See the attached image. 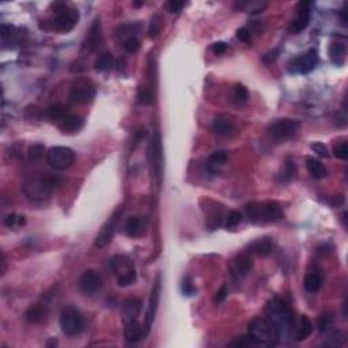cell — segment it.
I'll list each match as a JSON object with an SVG mask.
<instances>
[{"instance_id": "obj_22", "label": "cell", "mask_w": 348, "mask_h": 348, "mask_svg": "<svg viewBox=\"0 0 348 348\" xmlns=\"http://www.w3.org/2000/svg\"><path fill=\"white\" fill-rule=\"evenodd\" d=\"M101 40H102V33H101V22L100 19H95L94 24L91 25L89 31V36L86 38V48L89 51H95L100 47Z\"/></svg>"}, {"instance_id": "obj_8", "label": "cell", "mask_w": 348, "mask_h": 348, "mask_svg": "<svg viewBox=\"0 0 348 348\" xmlns=\"http://www.w3.org/2000/svg\"><path fill=\"white\" fill-rule=\"evenodd\" d=\"M150 162H151V170L157 185L162 183V174H163V148H162V137L160 131H155L150 143Z\"/></svg>"}, {"instance_id": "obj_48", "label": "cell", "mask_w": 348, "mask_h": 348, "mask_svg": "<svg viewBox=\"0 0 348 348\" xmlns=\"http://www.w3.org/2000/svg\"><path fill=\"white\" fill-rule=\"evenodd\" d=\"M181 289H183L184 295H187V296H192V295L196 294V287L189 279L184 280L183 284H181Z\"/></svg>"}, {"instance_id": "obj_55", "label": "cell", "mask_w": 348, "mask_h": 348, "mask_svg": "<svg viewBox=\"0 0 348 348\" xmlns=\"http://www.w3.org/2000/svg\"><path fill=\"white\" fill-rule=\"evenodd\" d=\"M134 6H135V7H142L143 6V1H135V3H134Z\"/></svg>"}, {"instance_id": "obj_35", "label": "cell", "mask_w": 348, "mask_h": 348, "mask_svg": "<svg viewBox=\"0 0 348 348\" xmlns=\"http://www.w3.org/2000/svg\"><path fill=\"white\" fill-rule=\"evenodd\" d=\"M44 151H45L44 144H33L27 151V157H29L30 162H37V161L41 160Z\"/></svg>"}, {"instance_id": "obj_30", "label": "cell", "mask_w": 348, "mask_h": 348, "mask_svg": "<svg viewBox=\"0 0 348 348\" xmlns=\"http://www.w3.org/2000/svg\"><path fill=\"white\" fill-rule=\"evenodd\" d=\"M68 113L70 112H68L63 105H52V107H48L47 110L48 117L51 118L54 123H56V124H59L60 121H61V120H63Z\"/></svg>"}, {"instance_id": "obj_29", "label": "cell", "mask_w": 348, "mask_h": 348, "mask_svg": "<svg viewBox=\"0 0 348 348\" xmlns=\"http://www.w3.org/2000/svg\"><path fill=\"white\" fill-rule=\"evenodd\" d=\"M313 332V324L312 321L309 320V317L306 316H302L301 324L298 326V333H296V340L302 342V340H306L307 337L312 335Z\"/></svg>"}, {"instance_id": "obj_9", "label": "cell", "mask_w": 348, "mask_h": 348, "mask_svg": "<svg viewBox=\"0 0 348 348\" xmlns=\"http://www.w3.org/2000/svg\"><path fill=\"white\" fill-rule=\"evenodd\" d=\"M74 161H75V153L72 151V148L65 147V146H56L48 150V165L56 170H65L71 167Z\"/></svg>"}, {"instance_id": "obj_41", "label": "cell", "mask_w": 348, "mask_h": 348, "mask_svg": "<svg viewBox=\"0 0 348 348\" xmlns=\"http://www.w3.org/2000/svg\"><path fill=\"white\" fill-rule=\"evenodd\" d=\"M139 48H140V42L136 37H131L124 41V49L128 54H135L139 51Z\"/></svg>"}, {"instance_id": "obj_11", "label": "cell", "mask_w": 348, "mask_h": 348, "mask_svg": "<svg viewBox=\"0 0 348 348\" xmlns=\"http://www.w3.org/2000/svg\"><path fill=\"white\" fill-rule=\"evenodd\" d=\"M319 63V54L316 49H309L306 54L295 57L290 63V71L294 74H309L312 72Z\"/></svg>"}, {"instance_id": "obj_5", "label": "cell", "mask_w": 348, "mask_h": 348, "mask_svg": "<svg viewBox=\"0 0 348 348\" xmlns=\"http://www.w3.org/2000/svg\"><path fill=\"white\" fill-rule=\"evenodd\" d=\"M110 269L117 277L120 287H127L136 282V269L134 261L124 254H117L110 260Z\"/></svg>"}, {"instance_id": "obj_2", "label": "cell", "mask_w": 348, "mask_h": 348, "mask_svg": "<svg viewBox=\"0 0 348 348\" xmlns=\"http://www.w3.org/2000/svg\"><path fill=\"white\" fill-rule=\"evenodd\" d=\"M245 214L253 223H271L277 222L284 216L283 208L277 201L269 200L264 203H249L245 206Z\"/></svg>"}, {"instance_id": "obj_3", "label": "cell", "mask_w": 348, "mask_h": 348, "mask_svg": "<svg viewBox=\"0 0 348 348\" xmlns=\"http://www.w3.org/2000/svg\"><path fill=\"white\" fill-rule=\"evenodd\" d=\"M249 336L253 340L254 346H266L275 347L280 335L276 326L267 319H256L249 324Z\"/></svg>"}, {"instance_id": "obj_50", "label": "cell", "mask_w": 348, "mask_h": 348, "mask_svg": "<svg viewBox=\"0 0 348 348\" xmlns=\"http://www.w3.org/2000/svg\"><path fill=\"white\" fill-rule=\"evenodd\" d=\"M14 31H15V27H14L12 25L1 24V26H0V36H1L3 40H6L7 37L12 36Z\"/></svg>"}, {"instance_id": "obj_27", "label": "cell", "mask_w": 348, "mask_h": 348, "mask_svg": "<svg viewBox=\"0 0 348 348\" xmlns=\"http://www.w3.org/2000/svg\"><path fill=\"white\" fill-rule=\"evenodd\" d=\"M321 283H322V279L319 272H309L303 279V287L310 294L317 293L321 287Z\"/></svg>"}, {"instance_id": "obj_13", "label": "cell", "mask_w": 348, "mask_h": 348, "mask_svg": "<svg viewBox=\"0 0 348 348\" xmlns=\"http://www.w3.org/2000/svg\"><path fill=\"white\" fill-rule=\"evenodd\" d=\"M102 286H104L102 277L94 269H86L82 273V276L79 277V289L84 295L93 296L102 289Z\"/></svg>"}, {"instance_id": "obj_12", "label": "cell", "mask_w": 348, "mask_h": 348, "mask_svg": "<svg viewBox=\"0 0 348 348\" xmlns=\"http://www.w3.org/2000/svg\"><path fill=\"white\" fill-rule=\"evenodd\" d=\"M120 215H121V208H117L112 216L107 219V223L102 226V229H101V231L98 233V236L95 237V248H105L107 245L110 243L113 237H114V233H116V229H117V222Z\"/></svg>"}, {"instance_id": "obj_37", "label": "cell", "mask_w": 348, "mask_h": 348, "mask_svg": "<svg viewBox=\"0 0 348 348\" xmlns=\"http://www.w3.org/2000/svg\"><path fill=\"white\" fill-rule=\"evenodd\" d=\"M234 98H236L237 102H240V104L246 102L249 98L248 89H246L243 84H237L236 89H234Z\"/></svg>"}, {"instance_id": "obj_53", "label": "cell", "mask_w": 348, "mask_h": 348, "mask_svg": "<svg viewBox=\"0 0 348 348\" xmlns=\"http://www.w3.org/2000/svg\"><path fill=\"white\" fill-rule=\"evenodd\" d=\"M339 17L342 19L343 25H347V11L346 10H342V11L339 12Z\"/></svg>"}, {"instance_id": "obj_15", "label": "cell", "mask_w": 348, "mask_h": 348, "mask_svg": "<svg viewBox=\"0 0 348 348\" xmlns=\"http://www.w3.org/2000/svg\"><path fill=\"white\" fill-rule=\"evenodd\" d=\"M95 89L93 84L87 82H79L74 84V87L70 91L68 98L72 104H89L94 100Z\"/></svg>"}, {"instance_id": "obj_18", "label": "cell", "mask_w": 348, "mask_h": 348, "mask_svg": "<svg viewBox=\"0 0 348 348\" xmlns=\"http://www.w3.org/2000/svg\"><path fill=\"white\" fill-rule=\"evenodd\" d=\"M253 268V259L250 253H241L237 256L233 263V271L237 276H245Z\"/></svg>"}, {"instance_id": "obj_21", "label": "cell", "mask_w": 348, "mask_h": 348, "mask_svg": "<svg viewBox=\"0 0 348 348\" xmlns=\"http://www.w3.org/2000/svg\"><path fill=\"white\" fill-rule=\"evenodd\" d=\"M83 124H84V121H83L82 117H79L77 114L68 113L57 125H59V128L63 132H78L82 128Z\"/></svg>"}, {"instance_id": "obj_20", "label": "cell", "mask_w": 348, "mask_h": 348, "mask_svg": "<svg viewBox=\"0 0 348 348\" xmlns=\"http://www.w3.org/2000/svg\"><path fill=\"white\" fill-rule=\"evenodd\" d=\"M275 249V243L271 238H259L249 245V253H254L257 256H268Z\"/></svg>"}, {"instance_id": "obj_46", "label": "cell", "mask_w": 348, "mask_h": 348, "mask_svg": "<svg viewBox=\"0 0 348 348\" xmlns=\"http://www.w3.org/2000/svg\"><path fill=\"white\" fill-rule=\"evenodd\" d=\"M310 148H312L314 153L317 154V155H320L321 158H328L329 157V153H328V147L325 146L324 143H313L312 146H310Z\"/></svg>"}, {"instance_id": "obj_36", "label": "cell", "mask_w": 348, "mask_h": 348, "mask_svg": "<svg viewBox=\"0 0 348 348\" xmlns=\"http://www.w3.org/2000/svg\"><path fill=\"white\" fill-rule=\"evenodd\" d=\"M137 98H139V104L142 105H151L154 102L153 93L146 87H140L139 93H137Z\"/></svg>"}, {"instance_id": "obj_28", "label": "cell", "mask_w": 348, "mask_h": 348, "mask_svg": "<svg viewBox=\"0 0 348 348\" xmlns=\"http://www.w3.org/2000/svg\"><path fill=\"white\" fill-rule=\"evenodd\" d=\"M47 314V306H44L41 303H37L30 307L29 310L26 312L25 317L29 322H40Z\"/></svg>"}, {"instance_id": "obj_42", "label": "cell", "mask_w": 348, "mask_h": 348, "mask_svg": "<svg viewBox=\"0 0 348 348\" xmlns=\"http://www.w3.org/2000/svg\"><path fill=\"white\" fill-rule=\"evenodd\" d=\"M161 27H162V22H161V18L158 15H155L151 21V26H150V30H148V36L151 38H155V37L160 34Z\"/></svg>"}, {"instance_id": "obj_1", "label": "cell", "mask_w": 348, "mask_h": 348, "mask_svg": "<svg viewBox=\"0 0 348 348\" xmlns=\"http://www.w3.org/2000/svg\"><path fill=\"white\" fill-rule=\"evenodd\" d=\"M61 184V178L54 174H33L24 181L25 195L33 201H42L52 195L54 189Z\"/></svg>"}, {"instance_id": "obj_16", "label": "cell", "mask_w": 348, "mask_h": 348, "mask_svg": "<svg viewBox=\"0 0 348 348\" xmlns=\"http://www.w3.org/2000/svg\"><path fill=\"white\" fill-rule=\"evenodd\" d=\"M161 298V276L157 277L155 284H154L151 294H150V301H148L147 314H146V329H144V336H147L150 328L155 320V313L158 310V303Z\"/></svg>"}, {"instance_id": "obj_49", "label": "cell", "mask_w": 348, "mask_h": 348, "mask_svg": "<svg viewBox=\"0 0 348 348\" xmlns=\"http://www.w3.org/2000/svg\"><path fill=\"white\" fill-rule=\"evenodd\" d=\"M227 294H229L227 286H226V284H223V286H222V287H220V289L216 291V294H215V296H214V302H215V303H222V302L226 299Z\"/></svg>"}, {"instance_id": "obj_24", "label": "cell", "mask_w": 348, "mask_h": 348, "mask_svg": "<svg viewBox=\"0 0 348 348\" xmlns=\"http://www.w3.org/2000/svg\"><path fill=\"white\" fill-rule=\"evenodd\" d=\"M237 8H240L242 11H246L252 15H257L264 11L268 6L267 1H261V0H246V1H238L236 4Z\"/></svg>"}, {"instance_id": "obj_4", "label": "cell", "mask_w": 348, "mask_h": 348, "mask_svg": "<svg viewBox=\"0 0 348 348\" xmlns=\"http://www.w3.org/2000/svg\"><path fill=\"white\" fill-rule=\"evenodd\" d=\"M267 317L268 321H271L272 324L276 326V329L279 330V335L282 336V332L286 329H290V326L293 325V320L294 316L290 310V307L277 298H273L268 306H267Z\"/></svg>"}, {"instance_id": "obj_14", "label": "cell", "mask_w": 348, "mask_h": 348, "mask_svg": "<svg viewBox=\"0 0 348 348\" xmlns=\"http://www.w3.org/2000/svg\"><path fill=\"white\" fill-rule=\"evenodd\" d=\"M312 1H306V0H302L298 3L296 6V19L293 21V24L290 25L289 30L293 34H298L303 30L306 29L309 24H310V10H312Z\"/></svg>"}, {"instance_id": "obj_39", "label": "cell", "mask_w": 348, "mask_h": 348, "mask_svg": "<svg viewBox=\"0 0 348 348\" xmlns=\"http://www.w3.org/2000/svg\"><path fill=\"white\" fill-rule=\"evenodd\" d=\"M333 155L339 160H347L348 158V144L346 142H342L333 147Z\"/></svg>"}, {"instance_id": "obj_6", "label": "cell", "mask_w": 348, "mask_h": 348, "mask_svg": "<svg viewBox=\"0 0 348 348\" xmlns=\"http://www.w3.org/2000/svg\"><path fill=\"white\" fill-rule=\"evenodd\" d=\"M54 8V18L49 22L51 29L56 30L59 33H68L74 29V26L78 24L79 12L78 10L70 8L65 3H54L52 4Z\"/></svg>"}, {"instance_id": "obj_33", "label": "cell", "mask_w": 348, "mask_h": 348, "mask_svg": "<svg viewBox=\"0 0 348 348\" xmlns=\"http://www.w3.org/2000/svg\"><path fill=\"white\" fill-rule=\"evenodd\" d=\"M227 162V153L226 151H215L208 158V167L222 166Z\"/></svg>"}, {"instance_id": "obj_43", "label": "cell", "mask_w": 348, "mask_h": 348, "mask_svg": "<svg viewBox=\"0 0 348 348\" xmlns=\"http://www.w3.org/2000/svg\"><path fill=\"white\" fill-rule=\"evenodd\" d=\"M295 171H296V166H295V162L291 160H287L284 162V174L283 178L287 181V180H291L294 177Z\"/></svg>"}, {"instance_id": "obj_7", "label": "cell", "mask_w": 348, "mask_h": 348, "mask_svg": "<svg viewBox=\"0 0 348 348\" xmlns=\"http://www.w3.org/2000/svg\"><path fill=\"white\" fill-rule=\"evenodd\" d=\"M60 328L61 332L67 336H77L83 330L84 321H83L82 313L75 306H65L59 319Z\"/></svg>"}, {"instance_id": "obj_23", "label": "cell", "mask_w": 348, "mask_h": 348, "mask_svg": "<svg viewBox=\"0 0 348 348\" xmlns=\"http://www.w3.org/2000/svg\"><path fill=\"white\" fill-rule=\"evenodd\" d=\"M329 57L336 65H343L347 60V47L343 42H333L329 48Z\"/></svg>"}, {"instance_id": "obj_44", "label": "cell", "mask_w": 348, "mask_h": 348, "mask_svg": "<svg viewBox=\"0 0 348 348\" xmlns=\"http://www.w3.org/2000/svg\"><path fill=\"white\" fill-rule=\"evenodd\" d=\"M279 54H280V49H279V48H275V49L268 51L266 54H263L261 60H263V63H266V64H272V63L276 61Z\"/></svg>"}, {"instance_id": "obj_25", "label": "cell", "mask_w": 348, "mask_h": 348, "mask_svg": "<svg viewBox=\"0 0 348 348\" xmlns=\"http://www.w3.org/2000/svg\"><path fill=\"white\" fill-rule=\"evenodd\" d=\"M306 167L309 173L312 174V177L316 178V180H321V178H324L326 176L325 166L319 160H316L313 157H307L306 158Z\"/></svg>"}, {"instance_id": "obj_17", "label": "cell", "mask_w": 348, "mask_h": 348, "mask_svg": "<svg viewBox=\"0 0 348 348\" xmlns=\"http://www.w3.org/2000/svg\"><path fill=\"white\" fill-rule=\"evenodd\" d=\"M125 234L131 238H139L144 236L147 230V219L143 216H131L124 224Z\"/></svg>"}, {"instance_id": "obj_19", "label": "cell", "mask_w": 348, "mask_h": 348, "mask_svg": "<svg viewBox=\"0 0 348 348\" xmlns=\"http://www.w3.org/2000/svg\"><path fill=\"white\" fill-rule=\"evenodd\" d=\"M124 335L125 339L131 343L139 342L144 336V330L140 322L136 319H128L124 325Z\"/></svg>"}, {"instance_id": "obj_45", "label": "cell", "mask_w": 348, "mask_h": 348, "mask_svg": "<svg viewBox=\"0 0 348 348\" xmlns=\"http://www.w3.org/2000/svg\"><path fill=\"white\" fill-rule=\"evenodd\" d=\"M184 6H185L184 1H180V0H170V1H167L165 4V8L170 12V14H178V12L183 10Z\"/></svg>"}, {"instance_id": "obj_34", "label": "cell", "mask_w": 348, "mask_h": 348, "mask_svg": "<svg viewBox=\"0 0 348 348\" xmlns=\"http://www.w3.org/2000/svg\"><path fill=\"white\" fill-rule=\"evenodd\" d=\"M26 223V219L22 215H15V214H10L6 219H4V226L14 229V227H21Z\"/></svg>"}, {"instance_id": "obj_47", "label": "cell", "mask_w": 348, "mask_h": 348, "mask_svg": "<svg viewBox=\"0 0 348 348\" xmlns=\"http://www.w3.org/2000/svg\"><path fill=\"white\" fill-rule=\"evenodd\" d=\"M230 346H234V347H249V346H254L253 340L250 339V336H241L238 337L237 340H234V342L230 343Z\"/></svg>"}, {"instance_id": "obj_52", "label": "cell", "mask_w": 348, "mask_h": 348, "mask_svg": "<svg viewBox=\"0 0 348 348\" xmlns=\"http://www.w3.org/2000/svg\"><path fill=\"white\" fill-rule=\"evenodd\" d=\"M211 49H213V52L215 54H223L224 52L227 51V44L223 41L215 42L213 47H211Z\"/></svg>"}, {"instance_id": "obj_31", "label": "cell", "mask_w": 348, "mask_h": 348, "mask_svg": "<svg viewBox=\"0 0 348 348\" xmlns=\"http://www.w3.org/2000/svg\"><path fill=\"white\" fill-rule=\"evenodd\" d=\"M94 67L95 70H98V71L101 72L109 71V70L113 67V54H110V52H105V54H102L98 59L95 60Z\"/></svg>"}, {"instance_id": "obj_54", "label": "cell", "mask_w": 348, "mask_h": 348, "mask_svg": "<svg viewBox=\"0 0 348 348\" xmlns=\"http://www.w3.org/2000/svg\"><path fill=\"white\" fill-rule=\"evenodd\" d=\"M59 343H57V340H54V339H52V340H49V342H47V346L48 347H56Z\"/></svg>"}, {"instance_id": "obj_38", "label": "cell", "mask_w": 348, "mask_h": 348, "mask_svg": "<svg viewBox=\"0 0 348 348\" xmlns=\"http://www.w3.org/2000/svg\"><path fill=\"white\" fill-rule=\"evenodd\" d=\"M241 222L242 214L240 213V211H231V213H229V215H227V218H226L224 226H226V227H234V226L240 224Z\"/></svg>"}, {"instance_id": "obj_32", "label": "cell", "mask_w": 348, "mask_h": 348, "mask_svg": "<svg viewBox=\"0 0 348 348\" xmlns=\"http://www.w3.org/2000/svg\"><path fill=\"white\" fill-rule=\"evenodd\" d=\"M124 313L128 319H136V316L139 314L140 309H142V302L139 299H131L124 303ZM127 319V320H128Z\"/></svg>"}, {"instance_id": "obj_10", "label": "cell", "mask_w": 348, "mask_h": 348, "mask_svg": "<svg viewBox=\"0 0 348 348\" xmlns=\"http://www.w3.org/2000/svg\"><path fill=\"white\" fill-rule=\"evenodd\" d=\"M301 128V123L294 118H280L273 121L268 127V134L271 137H273L277 142H282L286 139H290L291 136H294Z\"/></svg>"}, {"instance_id": "obj_40", "label": "cell", "mask_w": 348, "mask_h": 348, "mask_svg": "<svg viewBox=\"0 0 348 348\" xmlns=\"http://www.w3.org/2000/svg\"><path fill=\"white\" fill-rule=\"evenodd\" d=\"M332 321H333V316H332L330 313H324V314H321L319 320L320 332H325V330H328V328L332 325Z\"/></svg>"}, {"instance_id": "obj_51", "label": "cell", "mask_w": 348, "mask_h": 348, "mask_svg": "<svg viewBox=\"0 0 348 348\" xmlns=\"http://www.w3.org/2000/svg\"><path fill=\"white\" fill-rule=\"evenodd\" d=\"M237 38L242 42L250 41V30L248 27H241L237 30Z\"/></svg>"}, {"instance_id": "obj_26", "label": "cell", "mask_w": 348, "mask_h": 348, "mask_svg": "<svg viewBox=\"0 0 348 348\" xmlns=\"http://www.w3.org/2000/svg\"><path fill=\"white\" fill-rule=\"evenodd\" d=\"M213 131L219 136H229L233 134L234 127H233V123L229 118L218 117L215 118V121H214Z\"/></svg>"}]
</instances>
